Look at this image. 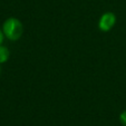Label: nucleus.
I'll return each mask as SVG.
<instances>
[{"label":"nucleus","mask_w":126,"mask_h":126,"mask_svg":"<svg viewBox=\"0 0 126 126\" xmlns=\"http://www.w3.org/2000/svg\"><path fill=\"white\" fill-rule=\"evenodd\" d=\"M6 39L10 41H17L21 38L22 33H24V25L18 18L16 17H9L3 21L2 27Z\"/></svg>","instance_id":"f257e3e1"},{"label":"nucleus","mask_w":126,"mask_h":126,"mask_svg":"<svg viewBox=\"0 0 126 126\" xmlns=\"http://www.w3.org/2000/svg\"><path fill=\"white\" fill-rule=\"evenodd\" d=\"M117 22V17L113 11H106L100 16L98 20V29L103 32H108L115 27Z\"/></svg>","instance_id":"f03ea898"},{"label":"nucleus","mask_w":126,"mask_h":126,"mask_svg":"<svg viewBox=\"0 0 126 126\" xmlns=\"http://www.w3.org/2000/svg\"><path fill=\"white\" fill-rule=\"evenodd\" d=\"M10 58V50L8 47L0 45V65L6 64Z\"/></svg>","instance_id":"7ed1b4c3"},{"label":"nucleus","mask_w":126,"mask_h":126,"mask_svg":"<svg viewBox=\"0 0 126 126\" xmlns=\"http://www.w3.org/2000/svg\"><path fill=\"white\" fill-rule=\"evenodd\" d=\"M118 119H119V123H121L122 126H126V110L121 112V114H119V116H118Z\"/></svg>","instance_id":"20e7f679"},{"label":"nucleus","mask_w":126,"mask_h":126,"mask_svg":"<svg viewBox=\"0 0 126 126\" xmlns=\"http://www.w3.org/2000/svg\"><path fill=\"white\" fill-rule=\"evenodd\" d=\"M5 35H3V31H2V29L0 28V45H2L3 44V40H5Z\"/></svg>","instance_id":"39448f33"},{"label":"nucleus","mask_w":126,"mask_h":126,"mask_svg":"<svg viewBox=\"0 0 126 126\" xmlns=\"http://www.w3.org/2000/svg\"><path fill=\"white\" fill-rule=\"evenodd\" d=\"M0 74H1V65H0Z\"/></svg>","instance_id":"423d86ee"}]
</instances>
